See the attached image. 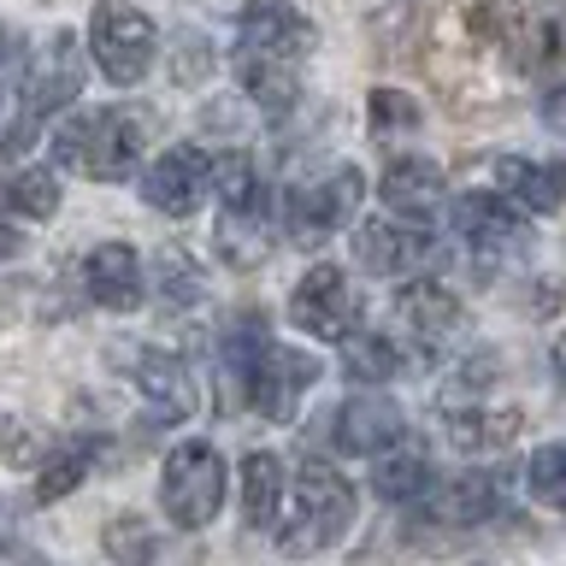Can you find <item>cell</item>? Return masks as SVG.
I'll list each match as a JSON object with an SVG mask.
<instances>
[{
	"instance_id": "cell-1",
	"label": "cell",
	"mask_w": 566,
	"mask_h": 566,
	"mask_svg": "<svg viewBox=\"0 0 566 566\" xmlns=\"http://www.w3.org/2000/svg\"><path fill=\"white\" fill-rule=\"evenodd\" d=\"M313 48V24L301 18L290 0H242L237 18V77L265 113H290L301 65Z\"/></svg>"
},
{
	"instance_id": "cell-2",
	"label": "cell",
	"mask_w": 566,
	"mask_h": 566,
	"mask_svg": "<svg viewBox=\"0 0 566 566\" xmlns=\"http://www.w3.org/2000/svg\"><path fill=\"white\" fill-rule=\"evenodd\" d=\"M472 35H484L507 53V65L543 71L560 60L566 42V0H478L467 12Z\"/></svg>"
},
{
	"instance_id": "cell-3",
	"label": "cell",
	"mask_w": 566,
	"mask_h": 566,
	"mask_svg": "<svg viewBox=\"0 0 566 566\" xmlns=\"http://www.w3.org/2000/svg\"><path fill=\"white\" fill-rule=\"evenodd\" d=\"M142 148H148V118L130 113V106H106V113L71 118L60 136H53V159L83 177H101V184H118V177L136 171Z\"/></svg>"
},
{
	"instance_id": "cell-4",
	"label": "cell",
	"mask_w": 566,
	"mask_h": 566,
	"mask_svg": "<svg viewBox=\"0 0 566 566\" xmlns=\"http://www.w3.org/2000/svg\"><path fill=\"white\" fill-rule=\"evenodd\" d=\"M354 525V490L348 478H336L331 467H301L290 484V507L277 525V548L283 555H325L348 537Z\"/></svg>"
},
{
	"instance_id": "cell-5",
	"label": "cell",
	"mask_w": 566,
	"mask_h": 566,
	"mask_svg": "<svg viewBox=\"0 0 566 566\" xmlns=\"http://www.w3.org/2000/svg\"><path fill=\"white\" fill-rule=\"evenodd\" d=\"M88 53H95L106 83L130 88V83L148 77V65L159 53V30L142 7H130V0H101L95 18H88Z\"/></svg>"
},
{
	"instance_id": "cell-6",
	"label": "cell",
	"mask_w": 566,
	"mask_h": 566,
	"mask_svg": "<svg viewBox=\"0 0 566 566\" xmlns=\"http://www.w3.org/2000/svg\"><path fill=\"white\" fill-rule=\"evenodd\" d=\"M224 207H219V230H212V242H219L224 265H237V272H248V265H260L265 254H272V212H265V195H260V177L248 159H224Z\"/></svg>"
},
{
	"instance_id": "cell-7",
	"label": "cell",
	"mask_w": 566,
	"mask_h": 566,
	"mask_svg": "<svg viewBox=\"0 0 566 566\" xmlns=\"http://www.w3.org/2000/svg\"><path fill=\"white\" fill-rule=\"evenodd\" d=\"M159 502L184 531H201L224 507V460L207 442H177L159 472Z\"/></svg>"
},
{
	"instance_id": "cell-8",
	"label": "cell",
	"mask_w": 566,
	"mask_h": 566,
	"mask_svg": "<svg viewBox=\"0 0 566 566\" xmlns=\"http://www.w3.org/2000/svg\"><path fill=\"white\" fill-rule=\"evenodd\" d=\"M360 171L354 166H336L325 177H313V184L290 189V201H283V230H290L295 248H318L331 237V230H343L354 219V207H360Z\"/></svg>"
},
{
	"instance_id": "cell-9",
	"label": "cell",
	"mask_w": 566,
	"mask_h": 566,
	"mask_svg": "<svg viewBox=\"0 0 566 566\" xmlns=\"http://www.w3.org/2000/svg\"><path fill=\"white\" fill-rule=\"evenodd\" d=\"M454 230L467 237V248L478 260H513V254H525V242H531V230L525 219L513 212V201L502 189H484V195H460L454 201Z\"/></svg>"
},
{
	"instance_id": "cell-10",
	"label": "cell",
	"mask_w": 566,
	"mask_h": 566,
	"mask_svg": "<svg viewBox=\"0 0 566 566\" xmlns=\"http://www.w3.org/2000/svg\"><path fill=\"white\" fill-rule=\"evenodd\" d=\"M354 313H360V301H354V283L336 272V265H313L290 295L295 331L318 336V343H343V336L354 331Z\"/></svg>"
},
{
	"instance_id": "cell-11",
	"label": "cell",
	"mask_w": 566,
	"mask_h": 566,
	"mask_svg": "<svg viewBox=\"0 0 566 566\" xmlns=\"http://www.w3.org/2000/svg\"><path fill=\"white\" fill-rule=\"evenodd\" d=\"M207 189H212V159L201 148H171L142 171V201L166 219H189L207 201Z\"/></svg>"
},
{
	"instance_id": "cell-12",
	"label": "cell",
	"mask_w": 566,
	"mask_h": 566,
	"mask_svg": "<svg viewBox=\"0 0 566 566\" xmlns=\"http://www.w3.org/2000/svg\"><path fill=\"white\" fill-rule=\"evenodd\" d=\"M401 431H407V419L389 396H348L336 413H325V437L343 454H384L401 442Z\"/></svg>"
},
{
	"instance_id": "cell-13",
	"label": "cell",
	"mask_w": 566,
	"mask_h": 566,
	"mask_svg": "<svg viewBox=\"0 0 566 566\" xmlns=\"http://www.w3.org/2000/svg\"><path fill=\"white\" fill-rule=\"evenodd\" d=\"M318 378V360L313 354H301V348H265L260 354V371H254V407L265 419H295V407L301 396L313 389Z\"/></svg>"
},
{
	"instance_id": "cell-14",
	"label": "cell",
	"mask_w": 566,
	"mask_h": 566,
	"mask_svg": "<svg viewBox=\"0 0 566 566\" xmlns=\"http://www.w3.org/2000/svg\"><path fill=\"white\" fill-rule=\"evenodd\" d=\"M495 189L525 212H560L566 207V159H495Z\"/></svg>"
},
{
	"instance_id": "cell-15",
	"label": "cell",
	"mask_w": 566,
	"mask_h": 566,
	"mask_svg": "<svg viewBox=\"0 0 566 566\" xmlns=\"http://www.w3.org/2000/svg\"><path fill=\"white\" fill-rule=\"evenodd\" d=\"M24 77H30L35 118H48V113H60V106H71V95H77V83H83V48H77V35H71V30H53V42L42 48V60H35Z\"/></svg>"
},
{
	"instance_id": "cell-16",
	"label": "cell",
	"mask_w": 566,
	"mask_h": 566,
	"mask_svg": "<svg viewBox=\"0 0 566 566\" xmlns=\"http://www.w3.org/2000/svg\"><path fill=\"white\" fill-rule=\"evenodd\" d=\"M83 290H88V301H101V307L130 313L136 301H142V260H136V248H124V242L88 248V260H83Z\"/></svg>"
},
{
	"instance_id": "cell-17",
	"label": "cell",
	"mask_w": 566,
	"mask_h": 566,
	"mask_svg": "<svg viewBox=\"0 0 566 566\" xmlns=\"http://www.w3.org/2000/svg\"><path fill=\"white\" fill-rule=\"evenodd\" d=\"M136 396H142V407H148L159 424H171V419H184L195 407V378H189L184 360L148 348V354H136Z\"/></svg>"
},
{
	"instance_id": "cell-18",
	"label": "cell",
	"mask_w": 566,
	"mask_h": 566,
	"mask_svg": "<svg viewBox=\"0 0 566 566\" xmlns=\"http://www.w3.org/2000/svg\"><path fill=\"white\" fill-rule=\"evenodd\" d=\"M424 254H431V242H424L419 230H407V224L366 219L360 230H354V260H360L366 272H378V277H396V272H407V265H419Z\"/></svg>"
},
{
	"instance_id": "cell-19",
	"label": "cell",
	"mask_w": 566,
	"mask_h": 566,
	"mask_svg": "<svg viewBox=\"0 0 566 566\" xmlns=\"http://www.w3.org/2000/svg\"><path fill=\"white\" fill-rule=\"evenodd\" d=\"M265 348H272V343H265L260 313H242L237 325L224 331L219 366H224V401H230V407L254 401V371H260V354H265Z\"/></svg>"
},
{
	"instance_id": "cell-20",
	"label": "cell",
	"mask_w": 566,
	"mask_h": 566,
	"mask_svg": "<svg viewBox=\"0 0 566 566\" xmlns=\"http://www.w3.org/2000/svg\"><path fill=\"white\" fill-rule=\"evenodd\" d=\"M378 195H384V207L407 212V219H424V212L442 201V171L431 159H396V166L378 177Z\"/></svg>"
},
{
	"instance_id": "cell-21",
	"label": "cell",
	"mask_w": 566,
	"mask_h": 566,
	"mask_svg": "<svg viewBox=\"0 0 566 566\" xmlns=\"http://www.w3.org/2000/svg\"><path fill=\"white\" fill-rule=\"evenodd\" d=\"M283 490H290V478H283V460L277 454H248L242 460V513L254 531H272L277 513H283Z\"/></svg>"
},
{
	"instance_id": "cell-22",
	"label": "cell",
	"mask_w": 566,
	"mask_h": 566,
	"mask_svg": "<svg viewBox=\"0 0 566 566\" xmlns=\"http://www.w3.org/2000/svg\"><path fill=\"white\" fill-rule=\"evenodd\" d=\"M401 318L419 343H442V336L460 325V301L442 290V283H413V290L401 295Z\"/></svg>"
},
{
	"instance_id": "cell-23",
	"label": "cell",
	"mask_w": 566,
	"mask_h": 566,
	"mask_svg": "<svg viewBox=\"0 0 566 566\" xmlns=\"http://www.w3.org/2000/svg\"><path fill=\"white\" fill-rule=\"evenodd\" d=\"M343 371H348L354 384H389L401 371V354L378 331H348L343 336Z\"/></svg>"
},
{
	"instance_id": "cell-24",
	"label": "cell",
	"mask_w": 566,
	"mask_h": 566,
	"mask_svg": "<svg viewBox=\"0 0 566 566\" xmlns=\"http://www.w3.org/2000/svg\"><path fill=\"white\" fill-rule=\"evenodd\" d=\"M495 513H502V490L490 484V472H472L454 490L437 495V520H449V525H484Z\"/></svg>"
},
{
	"instance_id": "cell-25",
	"label": "cell",
	"mask_w": 566,
	"mask_h": 566,
	"mask_svg": "<svg viewBox=\"0 0 566 566\" xmlns=\"http://www.w3.org/2000/svg\"><path fill=\"white\" fill-rule=\"evenodd\" d=\"M35 130H42V118H35V106H30V77L24 71H7V77H0V148L7 154L30 148Z\"/></svg>"
},
{
	"instance_id": "cell-26",
	"label": "cell",
	"mask_w": 566,
	"mask_h": 566,
	"mask_svg": "<svg viewBox=\"0 0 566 566\" xmlns=\"http://www.w3.org/2000/svg\"><path fill=\"white\" fill-rule=\"evenodd\" d=\"M371 490H378V502H424L431 495V467H424V454H389L378 460V472H371Z\"/></svg>"
},
{
	"instance_id": "cell-27",
	"label": "cell",
	"mask_w": 566,
	"mask_h": 566,
	"mask_svg": "<svg viewBox=\"0 0 566 566\" xmlns=\"http://www.w3.org/2000/svg\"><path fill=\"white\" fill-rule=\"evenodd\" d=\"M525 484L543 507H560L566 513V442H543L525 467Z\"/></svg>"
},
{
	"instance_id": "cell-28",
	"label": "cell",
	"mask_w": 566,
	"mask_h": 566,
	"mask_svg": "<svg viewBox=\"0 0 566 566\" xmlns=\"http://www.w3.org/2000/svg\"><path fill=\"white\" fill-rule=\"evenodd\" d=\"M513 437V413H484V407H472V413H454L449 407V442L454 449H495V442Z\"/></svg>"
},
{
	"instance_id": "cell-29",
	"label": "cell",
	"mask_w": 566,
	"mask_h": 566,
	"mask_svg": "<svg viewBox=\"0 0 566 566\" xmlns=\"http://www.w3.org/2000/svg\"><path fill=\"white\" fill-rule=\"evenodd\" d=\"M95 467V442H65L60 454L48 460V472H42V502H53V495H65L71 484H83V472Z\"/></svg>"
},
{
	"instance_id": "cell-30",
	"label": "cell",
	"mask_w": 566,
	"mask_h": 566,
	"mask_svg": "<svg viewBox=\"0 0 566 566\" xmlns=\"http://www.w3.org/2000/svg\"><path fill=\"white\" fill-rule=\"evenodd\" d=\"M371 130L378 136H413L419 130V101L401 88H371Z\"/></svg>"
},
{
	"instance_id": "cell-31",
	"label": "cell",
	"mask_w": 566,
	"mask_h": 566,
	"mask_svg": "<svg viewBox=\"0 0 566 566\" xmlns=\"http://www.w3.org/2000/svg\"><path fill=\"white\" fill-rule=\"evenodd\" d=\"M7 201L18 212H30V219H53V212H60V184H53L48 171H18L12 189H7Z\"/></svg>"
},
{
	"instance_id": "cell-32",
	"label": "cell",
	"mask_w": 566,
	"mask_h": 566,
	"mask_svg": "<svg viewBox=\"0 0 566 566\" xmlns=\"http://www.w3.org/2000/svg\"><path fill=\"white\" fill-rule=\"evenodd\" d=\"M166 295L171 301H201V272H195V260L184 265V254H166Z\"/></svg>"
},
{
	"instance_id": "cell-33",
	"label": "cell",
	"mask_w": 566,
	"mask_h": 566,
	"mask_svg": "<svg viewBox=\"0 0 566 566\" xmlns=\"http://www.w3.org/2000/svg\"><path fill=\"white\" fill-rule=\"evenodd\" d=\"M543 124H548V130H560V136H566V83H555V88L543 95Z\"/></svg>"
},
{
	"instance_id": "cell-34",
	"label": "cell",
	"mask_w": 566,
	"mask_h": 566,
	"mask_svg": "<svg viewBox=\"0 0 566 566\" xmlns=\"http://www.w3.org/2000/svg\"><path fill=\"white\" fill-rule=\"evenodd\" d=\"M555 378H560V389H566V331L555 336Z\"/></svg>"
}]
</instances>
